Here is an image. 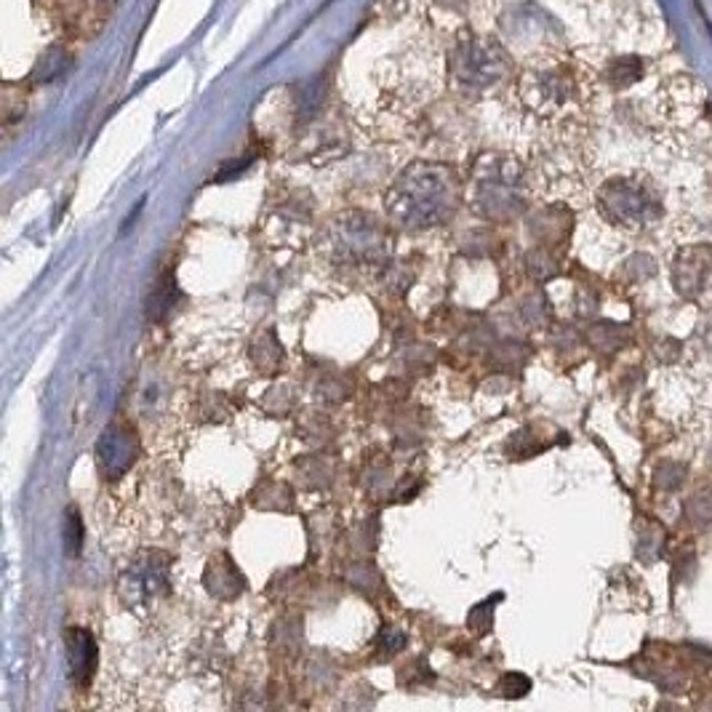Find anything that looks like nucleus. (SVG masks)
Instances as JSON below:
<instances>
[{"label": "nucleus", "mask_w": 712, "mask_h": 712, "mask_svg": "<svg viewBox=\"0 0 712 712\" xmlns=\"http://www.w3.org/2000/svg\"><path fill=\"white\" fill-rule=\"evenodd\" d=\"M598 73L564 52L536 54L515 75V93L523 110L539 121H566L590 102Z\"/></svg>", "instance_id": "f257e3e1"}, {"label": "nucleus", "mask_w": 712, "mask_h": 712, "mask_svg": "<svg viewBox=\"0 0 712 712\" xmlns=\"http://www.w3.org/2000/svg\"><path fill=\"white\" fill-rule=\"evenodd\" d=\"M601 220L627 235H646L667 224V187L648 171H624L603 179L596 190Z\"/></svg>", "instance_id": "f03ea898"}, {"label": "nucleus", "mask_w": 712, "mask_h": 712, "mask_svg": "<svg viewBox=\"0 0 712 712\" xmlns=\"http://www.w3.org/2000/svg\"><path fill=\"white\" fill-rule=\"evenodd\" d=\"M457 196L459 187L452 168L441 164H414L392 185L387 203H390V214L401 224L427 227L452 214Z\"/></svg>", "instance_id": "7ed1b4c3"}, {"label": "nucleus", "mask_w": 712, "mask_h": 712, "mask_svg": "<svg viewBox=\"0 0 712 712\" xmlns=\"http://www.w3.org/2000/svg\"><path fill=\"white\" fill-rule=\"evenodd\" d=\"M452 86L467 97H483L502 86L515 84V62L508 48L489 35L465 33L454 41L446 56Z\"/></svg>", "instance_id": "20e7f679"}, {"label": "nucleus", "mask_w": 712, "mask_h": 712, "mask_svg": "<svg viewBox=\"0 0 712 712\" xmlns=\"http://www.w3.org/2000/svg\"><path fill=\"white\" fill-rule=\"evenodd\" d=\"M654 104H657L654 112H657L661 136H667L676 145H683L686 136H694L699 129H704V112L710 108V97L697 78L680 73L661 80L657 93H654Z\"/></svg>", "instance_id": "39448f33"}, {"label": "nucleus", "mask_w": 712, "mask_h": 712, "mask_svg": "<svg viewBox=\"0 0 712 712\" xmlns=\"http://www.w3.org/2000/svg\"><path fill=\"white\" fill-rule=\"evenodd\" d=\"M475 203L486 214H515L523 209V190H526V171L510 155H483L472 171Z\"/></svg>", "instance_id": "423d86ee"}, {"label": "nucleus", "mask_w": 712, "mask_h": 712, "mask_svg": "<svg viewBox=\"0 0 712 712\" xmlns=\"http://www.w3.org/2000/svg\"><path fill=\"white\" fill-rule=\"evenodd\" d=\"M136 454H140V443L129 424H110L97 443V465L110 480L121 478L134 465Z\"/></svg>", "instance_id": "0eeeda50"}, {"label": "nucleus", "mask_w": 712, "mask_h": 712, "mask_svg": "<svg viewBox=\"0 0 712 712\" xmlns=\"http://www.w3.org/2000/svg\"><path fill=\"white\" fill-rule=\"evenodd\" d=\"M67 643V661H70V678L78 689H86L91 683L93 672H97L99 661V648L97 641L89 630L84 627H70L65 635Z\"/></svg>", "instance_id": "6e6552de"}, {"label": "nucleus", "mask_w": 712, "mask_h": 712, "mask_svg": "<svg viewBox=\"0 0 712 712\" xmlns=\"http://www.w3.org/2000/svg\"><path fill=\"white\" fill-rule=\"evenodd\" d=\"M648 59L641 54H616L598 70V84L611 91H627L646 80Z\"/></svg>", "instance_id": "1a4fd4ad"}, {"label": "nucleus", "mask_w": 712, "mask_h": 712, "mask_svg": "<svg viewBox=\"0 0 712 712\" xmlns=\"http://www.w3.org/2000/svg\"><path fill=\"white\" fill-rule=\"evenodd\" d=\"M131 585L142 592V598H155L166 592L168 587V566L164 555H149L147 560L136 564Z\"/></svg>", "instance_id": "9d476101"}, {"label": "nucleus", "mask_w": 712, "mask_h": 712, "mask_svg": "<svg viewBox=\"0 0 712 712\" xmlns=\"http://www.w3.org/2000/svg\"><path fill=\"white\" fill-rule=\"evenodd\" d=\"M179 299V289L177 283H174L171 275H164V278L155 283L153 293H149L147 299V315L153 318V321H160V318L168 315V310L174 308V302Z\"/></svg>", "instance_id": "9b49d317"}, {"label": "nucleus", "mask_w": 712, "mask_h": 712, "mask_svg": "<svg viewBox=\"0 0 712 712\" xmlns=\"http://www.w3.org/2000/svg\"><path fill=\"white\" fill-rule=\"evenodd\" d=\"M205 585H209V590L214 592V596L222 598V587H227V585L243 587V579L230 560L227 564H214V560H211L209 571H205Z\"/></svg>", "instance_id": "f8f14e48"}, {"label": "nucleus", "mask_w": 712, "mask_h": 712, "mask_svg": "<svg viewBox=\"0 0 712 712\" xmlns=\"http://www.w3.org/2000/svg\"><path fill=\"white\" fill-rule=\"evenodd\" d=\"M529 691H531V680L526 676H521V672H508V676L499 680L497 686V694L504 699H521L526 697Z\"/></svg>", "instance_id": "ddd939ff"}, {"label": "nucleus", "mask_w": 712, "mask_h": 712, "mask_svg": "<svg viewBox=\"0 0 712 712\" xmlns=\"http://www.w3.org/2000/svg\"><path fill=\"white\" fill-rule=\"evenodd\" d=\"M84 521H80L78 510H70L67 512V521H65V545H67V553L70 555H78L80 547H84Z\"/></svg>", "instance_id": "4468645a"}, {"label": "nucleus", "mask_w": 712, "mask_h": 712, "mask_svg": "<svg viewBox=\"0 0 712 712\" xmlns=\"http://www.w3.org/2000/svg\"><path fill=\"white\" fill-rule=\"evenodd\" d=\"M377 643H379V646H385L382 648L385 657H390V654L401 652V648L405 646V635L398 627H385L382 633H379V641Z\"/></svg>", "instance_id": "2eb2a0df"}]
</instances>
